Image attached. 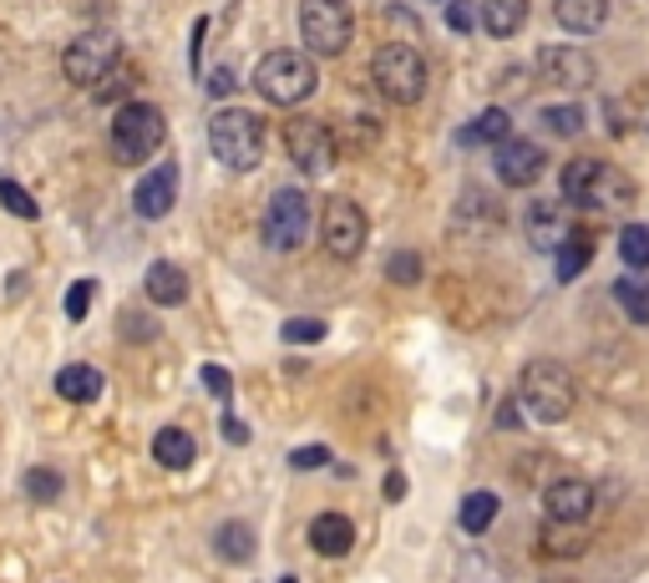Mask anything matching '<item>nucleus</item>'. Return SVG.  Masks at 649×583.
Wrapping results in <instances>:
<instances>
[{
    "instance_id": "obj_1",
    "label": "nucleus",
    "mask_w": 649,
    "mask_h": 583,
    "mask_svg": "<svg viewBox=\"0 0 649 583\" xmlns=\"http://www.w3.org/2000/svg\"><path fill=\"white\" fill-rule=\"evenodd\" d=\"M517 406L544 426L569 422L573 406H579V381L558 360H528L523 375H517Z\"/></svg>"
},
{
    "instance_id": "obj_2",
    "label": "nucleus",
    "mask_w": 649,
    "mask_h": 583,
    "mask_svg": "<svg viewBox=\"0 0 649 583\" xmlns=\"http://www.w3.org/2000/svg\"><path fill=\"white\" fill-rule=\"evenodd\" d=\"M209 147L228 172H254L265 158V122L249 106H219L209 117Z\"/></svg>"
},
{
    "instance_id": "obj_3",
    "label": "nucleus",
    "mask_w": 649,
    "mask_h": 583,
    "mask_svg": "<svg viewBox=\"0 0 649 583\" xmlns=\"http://www.w3.org/2000/svg\"><path fill=\"white\" fill-rule=\"evenodd\" d=\"M163 143H168V117H163V106L122 102L118 112H112V158H118L122 168L147 162Z\"/></svg>"
},
{
    "instance_id": "obj_4",
    "label": "nucleus",
    "mask_w": 649,
    "mask_h": 583,
    "mask_svg": "<svg viewBox=\"0 0 649 583\" xmlns=\"http://www.w3.org/2000/svg\"><path fill=\"white\" fill-rule=\"evenodd\" d=\"M315 56L310 52H269L259 56V67H254V87H259V97L275 106H294L305 102L310 92H315Z\"/></svg>"
},
{
    "instance_id": "obj_5",
    "label": "nucleus",
    "mask_w": 649,
    "mask_h": 583,
    "mask_svg": "<svg viewBox=\"0 0 649 583\" xmlns=\"http://www.w3.org/2000/svg\"><path fill=\"white\" fill-rule=\"evenodd\" d=\"M371 81H376V92H381L385 102H396V106L422 102L426 56L416 52L411 41H385L381 52H376V61H371Z\"/></svg>"
},
{
    "instance_id": "obj_6",
    "label": "nucleus",
    "mask_w": 649,
    "mask_h": 583,
    "mask_svg": "<svg viewBox=\"0 0 649 583\" xmlns=\"http://www.w3.org/2000/svg\"><path fill=\"white\" fill-rule=\"evenodd\" d=\"M350 31H356V15L345 0H300V36H305L310 56H340L350 46Z\"/></svg>"
},
{
    "instance_id": "obj_7",
    "label": "nucleus",
    "mask_w": 649,
    "mask_h": 583,
    "mask_svg": "<svg viewBox=\"0 0 649 583\" xmlns=\"http://www.w3.org/2000/svg\"><path fill=\"white\" fill-rule=\"evenodd\" d=\"M118 61H122V41L112 36V31H81L67 46V56H61V71H67L71 87H87V92H92Z\"/></svg>"
},
{
    "instance_id": "obj_8",
    "label": "nucleus",
    "mask_w": 649,
    "mask_h": 583,
    "mask_svg": "<svg viewBox=\"0 0 649 583\" xmlns=\"http://www.w3.org/2000/svg\"><path fill=\"white\" fill-rule=\"evenodd\" d=\"M366 234H371V224H366V209H360L356 199H345V193H340V199L325 203V218H320V244H325L331 259H340V265L360 259Z\"/></svg>"
},
{
    "instance_id": "obj_9",
    "label": "nucleus",
    "mask_w": 649,
    "mask_h": 583,
    "mask_svg": "<svg viewBox=\"0 0 649 583\" xmlns=\"http://www.w3.org/2000/svg\"><path fill=\"white\" fill-rule=\"evenodd\" d=\"M284 153L305 178H325L335 168V133L320 117H290L284 122Z\"/></svg>"
},
{
    "instance_id": "obj_10",
    "label": "nucleus",
    "mask_w": 649,
    "mask_h": 583,
    "mask_svg": "<svg viewBox=\"0 0 649 583\" xmlns=\"http://www.w3.org/2000/svg\"><path fill=\"white\" fill-rule=\"evenodd\" d=\"M310 234V199L300 188H275L269 193V209H265V239L269 249H300Z\"/></svg>"
},
{
    "instance_id": "obj_11",
    "label": "nucleus",
    "mask_w": 649,
    "mask_h": 583,
    "mask_svg": "<svg viewBox=\"0 0 649 583\" xmlns=\"http://www.w3.org/2000/svg\"><path fill=\"white\" fill-rule=\"evenodd\" d=\"M538 71H544V81L558 87V92H589L598 77L594 56L583 52V46H544L538 52Z\"/></svg>"
},
{
    "instance_id": "obj_12",
    "label": "nucleus",
    "mask_w": 649,
    "mask_h": 583,
    "mask_svg": "<svg viewBox=\"0 0 649 583\" xmlns=\"http://www.w3.org/2000/svg\"><path fill=\"white\" fill-rule=\"evenodd\" d=\"M492 168H497V178H503L507 188H533L544 178L548 158H544V147L528 143V137H507V143H497V153H492Z\"/></svg>"
},
{
    "instance_id": "obj_13",
    "label": "nucleus",
    "mask_w": 649,
    "mask_h": 583,
    "mask_svg": "<svg viewBox=\"0 0 649 583\" xmlns=\"http://www.w3.org/2000/svg\"><path fill=\"white\" fill-rule=\"evenodd\" d=\"M624 203H635V183H629V172H619L614 162H598L589 188H583L579 209H594V213H609V209H624Z\"/></svg>"
},
{
    "instance_id": "obj_14",
    "label": "nucleus",
    "mask_w": 649,
    "mask_h": 583,
    "mask_svg": "<svg viewBox=\"0 0 649 583\" xmlns=\"http://www.w3.org/2000/svg\"><path fill=\"white\" fill-rule=\"evenodd\" d=\"M172 203H178V162H163V168H153L143 183H137L133 209L143 213V218H168Z\"/></svg>"
},
{
    "instance_id": "obj_15",
    "label": "nucleus",
    "mask_w": 649,
    "mask_h": 583,
    "mask_svg": "<svg viewBox=\"0 0 649 583\" xmlns=\"http://www.w3.org/2000/svg\"><path fill=\"white\" fill-rule=\"evenodd\" d=\"M573 234L569 224V203L563 199H538L528 209V244L533 249H558Z\"/></svg>"
},
{
    "instance_id": "obj_16",
    "label": "nucleus",
    "mask_w": 649,
    "mask_h": 583,
    "mask_svg": "<svg viewBox=\"0 0 649 583\" xmlns=\"http://www.w3.org/2000/svg\"><path fill=\"white\" fill-rule=\"evenodd\" d=\"M544 513L563 517V523H589V513H594V487L583 478H558L553 487L544 492Z\"/></svg>"
},
{
    "instance_id": "obj_17",
    "label": "nucleus",
    "mask_w": 649,
    "mask_h": 583,
    "mask_svg": "<svg viewBox=\"0 0 649 583\" xmlns=\"http://www.w3.org/2000/svg\"><path fill=\"white\" fill-rule=\"evenodd\" d=\"M310 548H315L320 558H345L356 548V523L345 513H320L315 523H310Z\"/></svg>"
},
{
    "instance_id": "obj_18",
    "label": "nucleus",
    "mask_w": 649,
    "mask_h": 583,
    "mask_svg": "<svg viewBox=\"0 0 649 583\" xmlns=\"http://www.w3.org/2000/svg\"><path fill=\"white\" fill-rule=\"evenodd\" d=\"M553 15L569 36H594L609 21V0H553Z\"/></svg>"
},
{
    "instance_id": "obj_19",
    "label": "nucleus",
    "mask_w": 649,
    "mask_h": 583,
    "mask_svg": "<svg viewBox=\"0 0 649 583\" xmlns=\"http://www.w3.org/2000/svg\"><path fill=\"white\" fill-rule=\"evenodd\" d=\"M153 462L168 467V472H188V467L199 462V441L188 437L183 426H163L158 437H153Z\"/></svg>"
},
{
    "instance_id": "obj_20",
    "label": "nucleus",
    "mask_w": 649,
    "mask_h": 583,
    "mask_svg": "<svg viewBox=\"0 0 649 583\" xmlns=\"http://www.w3.org/2000/svg\"><path fill=\"white\" fill-rule=\"evenodd\" d=\"M102 371H97V366H61V371H56V396L61 401H71V406H92L97 396H102Z\"/></svg>"
},
{
    "instance_id": "obj_21",
    "label": "nucleus",
    "mask_w": 649,
    "mask_h": 583,
    "mask_svg": "<svg viewBox=\"0 0 649 583\" xmlns=\"http://www.w3.org/2000/svg\"><path fill=\"white\" fill-rule=\"evenodd\" d=\"M143 290H147V300H153V305L172 310V305H183V300H188V274L178 265H168V259H158V265L147 269Z\"/></svg>"
},
{
    "instance_id": "obj_22",
    "label": "nucleus",
    "mask_w": 649,
    "mask_h": 583,
    "mask_svg": "<svg viewBox=\"0 0 649 583\" xmlns=\"http://www.w3.org/2000/svg\"><path fill=\"white\" fill-rule=\"evenodd\" d=\"M528 0H482V31L488 36H497V41H507V36H517V31L528 26Z\"/></svg>"
},
{
    "instance_id": "obj_23",
    "label": "nucleus",
    "mask_w": 649,
    "mask_h": 583,
    "mask_svg": "<svg viewBox=\"0 0 649 583\" xmlns=\"http://www.w3.org/2000/svg\"><path fill=\"white\" fill-rule=\"evenodd\" d=\"M513 137V112H503V106H488L478 122H467L462 133H457V143L462 147H497Z\"/></svg>"
},
{
    "instance_id": "obj_24",
    "label": "nucleus",
    "mask_w": 649,
    "mask_h": 583,
    "mask_svg": "<svg viewBox=\"0 0 649 583\" xmlns=\"http://www.w3.org/2000/svg\"><path fill=\"white\" fill-rule=\"evenodd\" d=\"M254 548H259V538H254V528H249V523H239V517L213 532V553L224 558V563H249Z\"/></svg>"
},
{
    "instance_id": "obj_25",
    "label": "nucleus",
    "mask_w": 649,
    "mask_h": 583,
    "mask_svg": "<svg viewBox=\"0 0 649 583\" xmlns=\"http://www.w3.org/2000/svg\"><path fill=\"white\" fill-rule=\"evenodd\" d=\"M583 543H589V523H563V517H548L544 523V553L573 558Z\"/></svg>"
},
{
    "instance_id": "obj_26",
    "label": "nucleus",
    "mask_w": 649,
    "mask_h": 583,
    "mask_svg": "<svg viewBox=\"0 0 649 583\" xmlns=\"http://www.w3.org/2000/svg\"><path fill=\"white\" fill-rule=\"evenodd\" d=\"M497 492H467L462 497V507H457V523H462V532H472V538H478V532H488L492 523H497Z\"/></svg>"
},
{
    "instance_id": "obj_27",
    "label": "nucleus",
    "mask_w": 649,
    "mask_h": 583,
    "mask_svg": "<svg viewBox=\"0 0 649 583\" xmlns=\"http://www.w3.org/2000/svg\"><path fill=\"white\" fill-rule=\"evenodd\" d=\"M553 259H558V279H563V284H573V279L589 269V259H594V239H583L579 228H573L569 239L553 249Z\"/></svg>"
},
{
    "instance_id": "obj_28",
    "label": "nucleus",
    "mask_w": 649,
    "mask_h": 583,
    "mask_svg": "<svg viewBox=\"0 0 649 583\" xmlns=\"http://www.w3.org/2000/svg\"><path fill=\"white\" fill-rule=\"evenodd\" d=\"M614 305L635 319V325H649V284H645V274L614 279Z\"/></svg>"
},
{
    "instance_id": "obj_29",
    "label": "nucleus",
    "mask_w": 649,
    "mask_h": 583,
    "mask_svg": "<svg viewBox=\"0 0 649 583\" xmlns=\"http://www.w3.org/2000/svg\"><path fill=\"white\" fill-rule=\"evenodd\" d=\"M544 127L553 137H579L589 127V112L579 102H558V106H544Z\"/></svg>"
},
{
    "instance_id": "obj_30",
    "label": "nucleus",
    "mask_w": 649,
    "mask_h": 583,
    "mask_svg": "<svg viewBox=\"0 0 649 583\" xmlns=\"http://www.w3.org/2000/svg\"><path fill=\"white\" fill-rule=\"evenodd\" d=\"M619 259L635 274H645L649 269V224H624L619 228Z\"/></svg>"
},
{
    "instance_id": "obj_31",
    "label": "nucleus",
    "mask_w": 649,
    "mask_h": 583,
    "mask_svg": "<svg viewBox=\"0 0 649 583\" xmlns=\"http://www.w3.org/2000/svg\"><path fill=\"white\" fill-rule=\"evenodd\" d=\"M26 497L31 503H56V497H61V472H52V467H31L26 472Z\"/></svg>"
},
{
    "instance_id": "obj_32",
    "label": "nucleus",
    "mask_w": 649,
    "mask_h": 583,
    "mask_svg": "<svg viewBox=\"0 0 649 583\" xmlns=\"http://www.w3.org/2000/svg\"><path fill=\"white\" fill-rule=\"evenodd\" d=\"M0 209H5V213H15V218H36V213H41V203L31 199V193H26L21 183H15V178H0Z\"/></svg>"
},
{
    "instance_id": "obj_33",
    "label": "nucleus",
    "mask_w": 649,
    "mask_h": 583,
    "mask_svg": "<svg viewBox=\"0 0 649 583\" xmlns=\"http://www.w3.org/2000/svg\"><path fill=\"white\" fill-rule=\"evenodd\" d=\"M133 71H122V61H118V67H112V71H107V77L102 81H97V87H92V97H97V102H127V92H133Z\"/></svg>"
},
{
    "instance_id": "obj_34",
    "label": "nucleus",
    "mask_w": 649,
    "mask_h": 583,
    "mask_svg": "<svg viewBox=\"0 0 649 583\" xmlns=\"http://www.w3.org/2000/svg\"><path fill=\"white\" fill-rule=\"evenodd\" d=\"M385 279H391V284H416V279H422V254L396 249L391 259H385Z\"/></svg>"
},
{
    "instance_id": "obj_35",
    "label": "nucleus",
    "mask_w": 649,
    "mask_h": 583,
    "mask_svg": "<svg viewBox=\"0 0 649 583\" xmlns=\"http://www.w3.org/2000/svg\"><path fill=\"white\" fill-rule=\"evenodd\" d=\"M279 340H284V345H315V340H325V319H310V315L284 319V325H279Z\"/></svg>"
},
{
    "instance_id": "obj_36",
    "label": "nucleus",
    "mask_w": 649,
    "mask_h": 583,
    "mask_svg": "<svg viewBox=\"0 0 649 583\" xmlns=\"http://www.w3.org/2000/svg\"><path fill=\"white\" fill-rule=\"evenodd\" d=\"M92 300H97V279H77V284L67 290V315H71V319H87Z\"/></svg>"
},
{
    "instance_id": "obj_37",
    "label": "nucleus",
    "mask_w": 649,
    "mask_h": 583,
    "mask_svg": "<svg viewBox=\"0 0 649 583\" xmlns=\"http://www.w3.org/2000/svg\"><path fill=\"white\" fill-rule=\"evenodd\" d=\"M199 381L213 391V401H228V396H234V375H228L224 366H203V371H199Z\"/></svg>"
},
{
    "instance_id": "obj_38",
    "label": "nucleus",
    "mask_w": 649,
    "mask_h": 583,
    "mask_svg": "<svg viewBox=\"0 0 649 583\" xmlns=\"http://www.w3.org/2000/svg\"><path fill=\"white\" fill-rule=\"evenodd\" d=\"M290 467H294V472H315V467H331V447H300V451H290Z\"/></svg>"
},
{
    "instance_id": "obj_39",
    "label": "nucleus",
    "mask_w": 649,
    "mask_h": 583,
    "mask_svg": "<svg viewBox=\"0 0 649 583\" xmlns=\"http://www.w3.org/2000/svg\"><path fill=\"white\" fill-rule=\"evenodd\" d=\"M447 26L457 31V36H467V31L478 26V11H472L467 0H447Z\"/></svg>"
},
{
    "instance_id": "obj_40",
    "label": "nucleus",
    "mask_w": 649,
    "mask_h": 583,
    "mask_svg": "<svg viewBox=\"0 0 649 583\" xmlns=\"http://www.w3.org/2000/svg\"><path fill=\"white\" fill-rule=\"evenodd\" d=\"M203 87H209V97H228V92H234V87H239V77H234V71H228V67H219L209 81H203Z\"/></svg>"
},
{
    "instance_id": "obj_41",
    "label": "nucleus",
    "mask_w": 649,
    "mask_h": 583,
    "mask_svg": "<svg viewBox=\"0 0 649 583\" xmlns=\"http://www.w3.org/2000/svg\"><path fill=\"white\" fill-rule=\"evenodd\" d=\"M219 431H224V441H234V447H244V441H249V426H244L239 416H224V422H219Z\"/></svg>"
},
{
    "instance_id": "obj_42",
    "label": "nucleus",
    "mask_w": 649,
    "mask_h": 583,
    "mask_svg": "<svg viewBox=\"0 0 649 583\" xmlns=\"http://www.w3.org/2000/svg\"><path fill=\"white\" fill-rule=\"evenodd\" d=\"M158 330L153 319H137V315H122V335H133V340H147V335Z\"/></svg>"
},
{
    "instance_id": "obj_43",
    "label": "nucleus",
    "mask_w": 649,
    "mask_h": 583,
    "mask_svg": "<svg viewBox=\"0 0 649 583\" xmlns=\"http://www.w3.org/2000/svg\"><path fill=\"white\" fill-rule=\"evenodd\" d=\"M203 36H209V15H199V21H193V56H188V61H193V71H199V52H203Z\"/></svg>"
},
{
    "instance_id": "obj_44",
    "label": "nucleus",
    "mask_w": 649,
    "mask_h": 583,
    "mask_svg": "<svg viewBox=\"0 0 649 583\" xmlns=\"http://www.w3.org/2000/svg\"><path fill=\"white\" fill-rule=\"evenodd\" d=\"M406 497V478L401 472H385V503H401Z\"/></svg>"
},
{
    "instance_id": "obj_45",
    "label": "nucleus",
    "mask_w": 649,
    "mask_h": 583,
    "mask_svg": "<svg viewBox=\"0 0 649 583\" xmlns=\"http://www.w3.org/2000/svg\"><path fill=\"white\" fill-rule=\"evenodd\" d=\"M497 426H517V396L503 401V412H497Z\"/></svg>"
},
{
    "instance_id": "obj_46",
    "label": "nucleus",
    "mask_w": 649,
    "mask_h": 583,
    "mask_svg": "<svg viewBox=\"0 0 649 583\" xmlns=\"http://www.w3.org/2000/svg\"><path fill=\"white\" fill-rule=\"evenodd\" d=\"M279 583H300V579H279Z\"/></svg>"
}]
</instances>
